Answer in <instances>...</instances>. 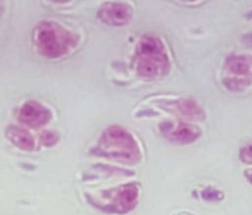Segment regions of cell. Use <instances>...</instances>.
<instances>
[{"mask_svg": "<svg viewBox=\"0 0 252 215\" xmlns=\"http://www.w3.org/2000/svg\"><path fill=\"white\" fill-rule=\"evenodd\" d=\"M33 40L36 49L48 58H58L74 45V36L61 24L52 21L40 23L34 29Z\"/></svg>", "mask_w": 252, "mask_h": 215, "instance_id": "1", "label": "cell"}, {"mask_svg": "<svg viewBox=\"0 0 252 215\" xmlns=\"http://www.w3.org/2000/svg\"><path fill=\"white\" fill-rule=\"evenodd\" d=\"M20 121L32 128H40L51 119V112L36 101H27L20 110Z\"/></svg>", "mask_w": 252, "mask_h": 215, "instance_id": "2", "label": "cell"}, {"mask_svg": "<svg viewBox=\"0 0 252 215\" xmlns=\"http://www.w3.org/2000/svg\"><path fill=\"white\" fill-rule=\"evenodd\" d=\"M8 138L17 146V147H21L24 150H32L34 149V140L33 137L26 131V129H21L18 126H11L8 129Z\"/></svg>", "mask_w": 252, "mask_h": 215, "instance_id": "3", "label": "cell"}, {"mask_svg": "<svg viewBox=\"0 0 252 215\" xmlns=\"http://www.w3.org/2000/svg\"><path fill=\"white\" fill-rule=\"evenodd\" d=\"M55 141H57V137H55L52 132H45V134L42 135V143L46 144V146H52Z\"/></svg>", "mask_w": 252, "mask_h": 215, "instance_id": "4", "label": "cell"}, {"mask_svg": "<svg viewBox=\"0 0 252 215\" xmlns=\"http://www.w3.org/2000/svg\"><path fill=\"white\" fill-rule=\"evenodd\" d=\"M3 2L5 0H0V14H2V11H3Z\"/></svg>", "mask_w": 252, "mask_h": 215, "instance_id": "5", "label": "cell"}, {"mask_svg": "<svg viewBox=\"0 0 252 215\" xmlns=\"http://www.w3.org/2000/svg\"><path fill=\"white\" fill-rule=\"evenodd\" d=\"M248 175H249V178H251L249 181H252V174H248Z\"/></svg>", "mask_w": 252, "mask_h": 215, "instance_id": "6", "label": "cell"}]
</instances>
